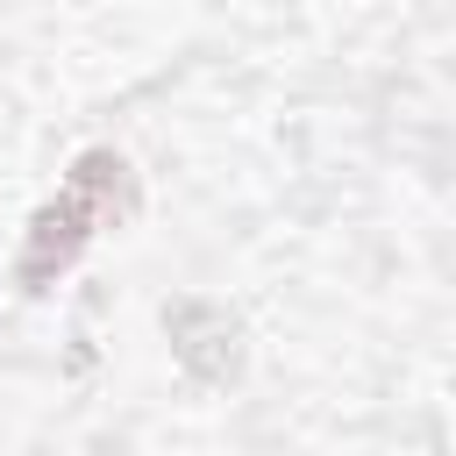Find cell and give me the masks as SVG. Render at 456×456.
I'll use <instances>...</instances> for the list:
<instances>
[{"label":"cell","instance_id":"cell-1","mask_svg":"<svg viewBox=\"0 0 456 456\" xmlns=\"http://www.w3.org/2000/svg\"><path fill=\"white\" fill-rule=\"evenodd\" d=\"M128 207H135V171L114 157V150H86L78 164H71V178H64V192L28 221V249H21V285L28 292H43L100 228H114V221H128Z\"/></svg>","mask_w":456,"mask_h":456},{"label":"cell","instance_id":"cell-2","mask_svg":"<svg viewBox=\"0 0 456 456\" xmlns=\"http://www.w3.org/2000/svg\"><path fill=\"white\" fill-rule=\"evenodd\" d=\"M171 335H178V356H185V370L192 378H207V385H221V378H235V321L214 306V299H178L171 314Z\"/></svg>","mask_w":456,"mask_h":456}]
</instances>
